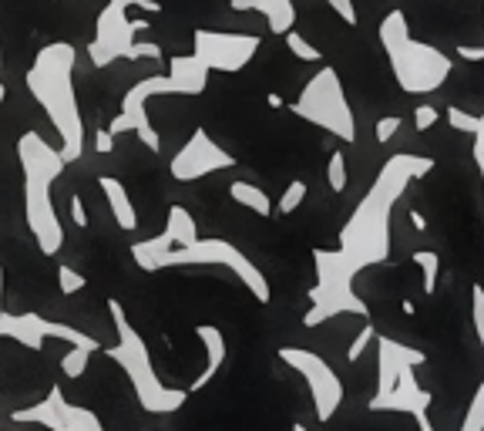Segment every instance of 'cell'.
Masks as SVG:
<instances>
[{"label":"cell","instance_id":"6da1fadb","mask_svg":"<svg viewBox=\"0 0 484 431\" xmlns=\"http://www.w3.org/2000/svg\"><path fill=\"white\" fill-rule=\"evenodd\" d=\"M431 168L434 158L427 156H411V152L390 156L370 192L356 203L346 226L340 229V250L350 253L360 266L384 263L390 256V209L407 192V186L413 179H424Z\"/></svg>","mask_w":484,"mask_h":431},{"label":"cell","instance_id":"7a4b0ae2","mask_svg":"<svg viewBox=\"0 0 484 431\" xmlns=\"http://www.w3.org/2000/svg\"><path fill=\"white\" fill-rule=\"evenodd\" d=\"M74 48L71 44H48L37 54L34 68L27 72V88L37 98V105L48 111L51 125L61 135V156L74 162L84 152V121L74 95Z\"/></svg>","mask_w":484,"mask_h":431},{"label":"cell","instance_id":"3957f363","mask_svg":"<svg viewBox=\"0 0 484 431\" xmlns=\"http://www.w3.org/2000/svg\"><path fill=\"white\" fill-rule=\"evenodd\" d=\"M17 158L24 168V213L31 236H34L37 250L44 256H54L64 246V226H61L54 199H51V186L64 172L68 158L61 156L58 148H51L37 132L21 135Z\"/></svg>","mask_w":484,"mask_h":431},{"label":"cell","instance_id":"277c9868","mask_svg":"<svg viewBox=\"0 0 484 431\" xmlns=\"http://www.w3.org/2000/svg\"><path fill=\"white\" fill-rule=\"evenodd\" d=\"M380 48L387 54V64L401 91L407 95H431L441 84L448 81L454 64L441 48L427 44V41H417L411 34V21L403 11H387L380 17L377 27Z\"/></svg>","mask_w":484,"mask_h":431},{"label":"cell","instance_id":"5b68a950","mask_svg":"<svg viewBox=\"0 0 484 431\" xmlns=\"http://www.w3.org/2000/svg\"><path fill=\"white\" fill-rule=\"evenodd\" d=\"M205 84H209V68L195 54H178V58L168 61V74H155V78L131 84L125 98H121L119 119L111 121L108 129H111V135L135 132L145 142V148L158 152L162 139H158L155 125L148 121V101L155 95H202Z\"/></svg>","mask_w":484,"mask_h":431},{"label":"cell","instance_id":"8992f818","mask_svg":"<svg viewBox=\"0 0 484 431\" xmlns=\"http://www.w3.org/2000/svg\"><path fill=\"white\" fill-rule=\"evenodd\" d=\"M108 313H111V323H115L119 340H115L105 354L119 364L121 371L128 374L138 405H142L145 411H152V415H172V411H178V407L189 401V391H182V388H168V384L158 378V371H155V364H152V354H148V344H145V337L131 327L128 313H125V307H121L115 297L108 300Z\"/></svg>","mask_w":484,"mask_h":431},{"label":"cell","instance_id":"52a82bcc","mask_svg":"<svg viewBox=\"0 0 484 431\" xmlns=\"http://www.w3.org/2000/svg\"><path fill=\"white\" fill-rule=\"evenodd\" d=\"M417 364H424V350L377 337V395L370 397V411H401L411 415L421 431H434L427 418L431 391L417 384Z\"/></svg>","mask_w":484,"mask_h":431},{"label":"cell","instance_id":"ba28073f","mask_svg":"<svg viewBox=\"0 0 484 431\" xmlns=\"http://www.w3.org/2000/svg\"><path fill=\"white\" fill-rule=\"evenodd\" d=\"M313 263H317V287L309 290V307L303 323L317 327V323L340 317V313H366V303L356 297V273L364 266L356 263L350 253L343 250H313Z\"/></svg>","mask_w":484,"mask_h":431},{"label":"cell","instance_id":"9c48e42d","mask_svg":"<svg viewBox=\"0 0 484 431\" xmlns=\"http://www.w3.org/2000/svg\"><path fill=\"white\" fill-rule=\"evenodd\" d=\"M293 115H299L303 121L317 125L323 132L337 135L343 142H354L356 139V119L354 108L346 101V91H343V81L337 68H319L307 84L303 91L289 105Z\"/></svg>","mask_w":484,"mask_h":431},{"label":"cell","instance_id":"30bf717a","mask_svg":"<svg viewBox=\"0 0 484 431\" xmlns=\"http://www.w3.org/2000/svg\"><path fill=\"white\" fill-rule=\"evenodd\" d=\"M128 11L158 14L162 4L158 0H108V7L98 14L95 41L88 44V54L98 68H105L119 58H128L131 48H135V37L148 31V17H131Z\"/></svg>","mask_w":484,"mask_h":431},{"label":"cell","instance_id":"8fae6325","mask_svg":"<svg viewBox=\"0 0 484 431\" xmlns=\"http://www.w3.org/2000/svg\"><path fill=\"white\" fill-rule=\"evenodd\" d=\"M168 266H225L229 273H236L246 290L260 303H270L272 290L270 280L262 276V270H256V263L249 260L246 253L233 246L229 240H195L189 246H178V250H168L162 260H158V270H168Z\"/></svg>","mask_w":484,"mask_h":431},{"label":"cell","instance_id":"7c38bea8","mask_svg":"<svg viewBox=\"0 0 484 431\" xmlns=\"http://www.w3.org/2000/svg\"><path fill=\"white\" fill-rule=\"evenodd\" d=\"M280 360L307 381L313 405H317V418L330 421L337 415V407L343 405V381L337 378V371L319 358L317 350H303V348H283L280 350Z\"/></svg>","mask_w":484,"mask_h":431},{"label":"cell","instance_id":"4fadbf2b","mask_svg":"<svg viewBox=\"0 0 484 431\" xmlns=\"http://www.w3.org/2000/svg\"><path fill=\"white\" fill-rule=\"evenodd\" d=\"M11 418L17 425H44L51 431H105L101 418L91 407L68 405V397H64L58 384L44 395V401H37L31 407H17Z\"/></svg>","mask_w":484,"mask_h":431},{"label":"cell","instance_id":"5bb4252c","mask_svg":"<svg viewBox=\"0 0 484 431\" xmlns=\"http://www.w3.org/2000/svg\"><path fill=\"white\" fill-rule=\"evenodd\" d=\"M192 44H195V58L209 68V72H242L249 61L256 58L260 51V37L256 34H229V31H205L199 27L192 34Z\"/></svg>","mask_w":484,"mask_h":431},{"label":"cell","instance_id":"9a60e30c","mask_svg":"<svg viewBox=\"0 0 484 431\" xmlns=\"http://www.w3.org/2000/svg\"><path fill=\"white\" fill-rule=\"evenodd\" d=\"M0 337H11L17 344H24L31 350H41L48 337H58L64 344H81V348H101L95 337L78 330V327H68V323H54L41 313H0Z\"/></svg>","mask_w":484,"mask_h":431},{"label":"cell","instance_id":"2e32d148","mask_svg":"<svg viewBox=\"0 0 484 431\" xmlns=\"http://www.w3.org/2000/svg\"><path fill=\"white\" fill-rule=\"evenodd\" d=\"M233 166H236V158L229 156L223 145H215L213 135L205 132V129H195L189 142L176 152V158H172L168 168H172V179L195 182V179H205V176L223 172V168H233Z\"/></svg>","mask_w":484,"mask_h":431},{"label":"cell","instance_id":"e0dca14e","mask_svg":"<svg viewBox=\"0 0 484 431\" xmlns=\"http://www.w3.org/2000/svg\"><path fill=\"white\" fill-rule=\"evenodd\" d=\"M233 11H260L266 17L272 34H289L296 24V7L293 0H229Z\"/></svg>","mask_w":484,"mask_h":431},{"label":"cell","instance_id":"ac0fdd59","mask_svg":"<svg viewBox=\"0 0 484 431\" xmlns=\"http://www.w3.org/2000/svg\"><path fill=\"white\" fill-rule=\"evenodd\" d=\"M195 337H199L202 340V348H205V371L199 374V378H195V381H192V395H195V391H202V388H205V384L213 381L215 374H219V368H223L225 364V334L223 330H219V327H215V323H199V327H195Z\"/></svg>","mask_w":484,"mask_h":431},{"label":"cell","instance_id":"d6986e66","mask_svg":"<svg viewBox=\"0 0 484 431\" xmlns=\"http://www.w3.org/2000/svg\"><path fill=\"white\" fill-rule=\"evenodd\" d=\"M98 186H101V192H105V199H108V206H111V216H115V223H119L121 229H135L138 226V216H135V206H131V199H128V189L121 186L115 176H101L98 179Z\"/></svg>","mask_w":484,"mask_h":431},{"label":"cell","instance_id":"ffe728a7","mask_svg":"<svg viewBox=\"0 0 484 431\" xmlns=\"http://www.w3.org/2000/svg\"><path fill=\"white\" fill-rule=\"evenodd\" d=\"M166 240L172 243V250L178 246H189V243L199 240V226L185 206H172L168 209V223H166Z\"/></svg>","mask_w":484,"mask_h":431},{"label":"cell","instance_id":"44dd1931","mask_svg":"<svg viewBox=\"0 0 484 431\" xmlns=\"http://www.w3.org/2000/svg\"><path fill=\"white\" fill-rule=\"evenodd\" d=\"M229 196L236 199L239 206H246V209H252L256 216H272V203H270V196H266V189H260V186H252V182H233L229 186Z\"/></svg>","mask_w":484,"mask_h":431},{"label":"cell","instance_id":"7402d4cb","mask_svg":"<svg viewBox=\"0 0 484 431\" xmlns=\"http://www.w3.org/2000/svg\"><path fill=\"white\" fill-rule=\"evenodd\" d=\"M413 263L421 266V273H424V293L427 297H434L437 293V273H441V256L434 250H417L413 253Z\"/></svg>","mask_w":484,"mask_h":431},{"label":"cell","instance_id":"603a6c76","mask_svg":"<svg viewBox=\"0 0 484 431\" xmlns=\"http://www.w3.org/2000/svg\"><path fill=\"white\" fill-rule=\"evenodd\" d=\"M91 354H95V348L71 344V350L61 358V371H64V378H81V374L88 371V360H91Z\"/></svg>","mask_w":484,"mask_h":431},{"label":"cell","instance_id":"cb8c5ba5","mask_svg":"<svg viewBox=\"0 0 484 431\" xmlns=\"http://www.w3.org/2000/svg\"><path fill=\"white\" fill-rule=\"evenodd\" d=\"M283 37H286V48H289V54H293V58L313 61V64H317V61H323L319 48H313V44H309V41L299 34V31H289V34H283Z\"/></svg>","mask_w":484,"mask_h":431},{"label":"cell","instance_id":"d4e9b609","mask_svg":"<svg viewBox=\"0 0 484 431\" xmlns=\"http://www.w3.org/2000/svg\"><path fill=\"white\" fill-rule=\"evenodd\" d=\"M460 431H484V381H481V388L474 391L471 405H468V415L460 421Z\"/></svg>","mask_w":484,"mask_h":431},{"label":"cell","instance_id":"484cf974","mask_svg":"<svg viewBox=\"0 0 484 431\" xmlns=\"http://www.w3.org/2000/svg\"><path fill=\"white\" fill-rule=\"evenodd\" d=\"M303 199H307V182L303 179H293L289 186H286V192H283V199H280V213L283 216H289V213H296L299 206H303Z\"/></svg>","mask_w":484,"mask_h":431},{"label":"cell","instance_id":"4316f807","mask_svg":"<svg viewBox=\"0 0 484 431\" xmlns=\"http://www.w3.org/2000/svg\"><path fill=\"white\" fill-rule=\"evenodd\" d=\"M444 119H448V125H451V129H454V132L474 135V132H478V119H481V115H471V111H464V108L451 105Z\"/></svg>","mask_w":484,"mask_h":431},{"label":"cell","instance_id":"83f0119b","mask_svg":"<svg viewBox=\"0 0 484 431\" xmlns=\"http://www.w3.org/2000/svg\"><path fill=\"white\" fill-rule=\"evenodd\" d=\"M327 179H330V189L333 192H343L346 189V158H343V152H333L330 156V166H327Z\"/></svg>","mask_w":484,"mask_h":431},{"label":"cell","instance_id":"f1b7e54d","mask_svg":"<svg viewBox=\"0 0 484 431\" xmlns=\"http://www.w3.org/2000/svg\"><path fill=\"white\" fill-rule=\"evenodd\" d=\"M58 287H61V293H64V297H74L78 290L88 287V280H84L78 270H71V266H58Z\"/></svg>","mask_w":484,"mask_h":431},{"label":"cell","instance_id":"f546056e","mask_svg":"<svg viewBox=\"0 0 484 431\" xmlns=\"http://www.w3.org/2000/svg\"><path fill=\"white\" fill-rule=\"evenodd\" d=\"M327 7H330V11L337 14V17H340L346 27H356V21H360V17H356L354 0H327Z\"/></svg>","mask_w":484,"mask_h":431},{"label":"cell","instance_id":"4dcf8cb0","mask_svg":"<svg viewBox=\"0 0 484 431\" xmlns=\"http://www.w3.org/2000/svg\"><path fill=\"white\" fill-rule=\"evenodd\" d=\"M471 313H474V334H478V340H481V348H484V290L481 287L471 290Z\"/></svg>","mask_w":484,"mask_h":431},{"label":"cell","instance_id":"1f68e13d","mask_svg":"<svg viewBox=\"0 0 484 431\" xmlns=\"http://www.w3.org/2000/svg\"><path fill=\"white\" fill-rule=\"evenodd\" d=\"M437 119H441V111L431 105H417L413 108V125H417V132H427V129H434Z\"/></svg>","mask_w":484,"mask_h":431},{"label":"cell","instance_id":"d6a6232c","mask_svg":"<svg viewBox=\"0 0 484 431\" xmlns=\"http://www.w3.org/2000/svg\"><path fill=\"white\" fill-rule=\"evenodd\" d=\"M397 132H401V115H384L377 121V142H390Z\"/></svg>","mask_w":484,"mask_h":431},{"label":"cell","instance_id":"836d02e7","mask_svg":"<svg viewBox=\"0 0 484 431\" xmlns=\"http://www.w3.org/2000/svg\"><path fill=\"white\" fill-rule=\"evenodd\" d=\"M374 337H377V330H374V323H366L364 330L356 334V340H354V344H350V354H346V358H350V360H360V354H364V350H366V344H370Z\"/></svg>","mask_w":484,"mask_h":431},{"label":"cell","instance_id":"e575fe53","mask_svg":"<svg viewBox=\"0 0 484 431\" xmlns=\"http://www.w3.org/2000/svg\"><path fill=\"white\" fill-rule=\"evenodd\" d=\"M138 58L158 61V58H162V48H158V44H152V41H135V48H131L128 61H138Z\"/></svg>","mask_w":484,"mask_h":431},{"label":"cell","instance_id":"d590c367","mask_svg":"<svg viewBox=\"0 0 484 431\" xmlns=\"http://www.w3.org/2000/svg\"><path fill=\"white\" fill-rule=\"evenodd\" d=\"M474 162H478V172H481L484 179V111L481 119H478V132H474Z\"/></svg>","mask_w":484,"mask_h":431},{"label":"cell","instance_id":"8d00e7d4","mask_svg":"<svg viewBox=\"0 0 484 431\" xmlns=\"http://www.w3.org/2000/svg\"><path fill=\"white\" fill-rule=\"evenodd\" d=\"M95 148L101 152V156H108L111 148H115V135H111V129H98L95 135Z\"/></svg>","mask_w":484,"mask_h":431},{"label":"cell","instance_id":"74e56055","mask_svg":"<svg viewBox=\"0 0 484 431\" xmlns=\"http://www.w3.org/2000/svg\"><path fill=\"white\" fill-rule=\"evenodd\" d=\"M71 219H74V226H88V213H84V203H81V196L74 192L71 196Z\"/></svg>","mask_w":484,"mask_h":431},{"label":"cell","instance_id":"f35d334b","mask_svg":"<svg viewBox=\"0 0 484 431\" xmlns=\"http://www.w3.org/2000/svg\"><path fill=\"white\" fill-rule=\"evenodd\" d=\"M458 58H464V61H484V44H458Z\"/></svg>","mask_w":484,"mask_h":431},{"label":"cell","instance_id":"ab89813d","mask_svg":"<svg viewBox=\"0 0 484 431\" xmlns=\"http://www.w3.org/2000/svg\"><path fill=\"white\" fill-rule=\"evenodd\" d=\"M411 223H413V226H417V229H424V226H427L424 216H421V213H411Z\"/></svg>","mask_w":484,"mask_h":431},{"label":"cell","instance_id":"60d3db41","mask_svg":"<svg viewBox=\"0 0 484 431\" xmlns=\"http://www.w3.org/2000/svg\"><path fill=\"white\" fill-rule=\"evenodd\" d=\"M0 313H4V266H0Z\"/></svg>","mask_w":484,"mask_h":431},{"label":"cell","instance_id":"b9f144b4","mask_svg":"<svg viewBox=\"0 0 484 431\" xmlns=\"http://www.w3.org/2000/svg\"><path fill=\"white\" fill-rule=\"evenodd\" d=\"M4 98H7V88H4V84H0V105H4Z\"/></svg>","mask_w":484,"mask_h":431},{"label":"cell","instance_id":"7bdbcfd3","mask_svg":"<svg viewBox=\"0 0 484 431\" xmlns=\"http://www.w3.org/2000/svg\"><path fill=\"white\" fill-rule=\"evenodd\" d=\"M293 431H309V428H307V425H299V421H296V425H293Z\"/></svg>","mask_w":484,"mask_h":431},{"label":"cell","instance_id":"ee69618b","mask_svg":"<svg viewBox=\"0 0 484 431\" xmlns=\"http://www.w3.org/2000/svg\"><path fill=\"white\" fill-rule=\"evenodd\" d=\"M0 64H4V58H0Z\"/></svg>","mask_w":484,"mask_h":431}]
</instances>
